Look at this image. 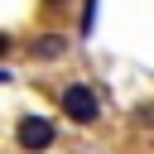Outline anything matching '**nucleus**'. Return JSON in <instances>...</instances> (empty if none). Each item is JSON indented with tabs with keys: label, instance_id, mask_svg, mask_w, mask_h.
I'll list each match as a JSON object with an SVG mask.
<instances>
[{
	"label": "nucleus",
	"instance_id": "nucleus-1",
	"mask_svg": "<svg viewBox=\"0 0 154 154\" xmlns=\"http://www.w3.org/2000/svg\"><path fill=\"white\" fill-rule=\"evenodd\" d=\"M14 144H19L24 154H43V149L53 144V120H48V116H19Z\"/></svg>",
	"mask_w": 154,
	"mask_h": 154
},
{
	"label": "nucleus",
	"instance_id": "nucleus-2",
	"mask_svg": "<svg viewBox=\"0 0 154 154\" xmlns=\"http://www.w3.org/2000/svg\"><path fill=\"white\" fill-rule=\"evenodd\" d=\"M63 111H67L77 125H91V120L101 116V101H96V91H91L87 82H72V87L63 91Z\"/></svg>",
	"mask_w": 154,
	"mask_h": 154
}]
</instances>
